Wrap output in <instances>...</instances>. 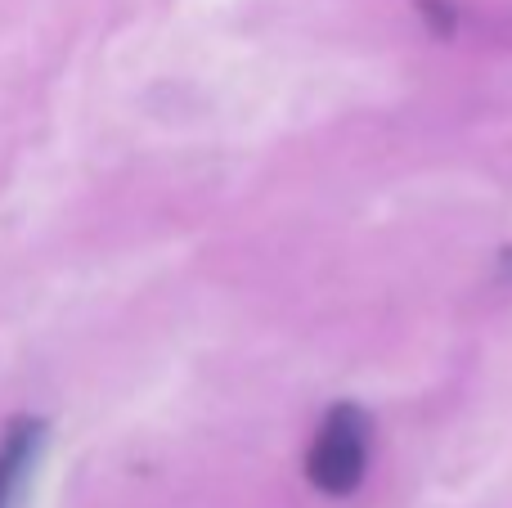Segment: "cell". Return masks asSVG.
<instances>
[{"instance_id":"3957f363","label":"cell","mask_w":512,"mask_h":508,"mask_svg":"<svg viewBox=\"0 0 512 508\" xmlns=\"http://www.w3.org/2000/svg\"><path fill=\"white\" fill-rule=\"evenodd\" d=\"M427 14V23H432V32L441 36H454V9H450V0H423V5H418Z\"/></svg>"},{"instance_id":"6da1fadb","label":"cell","mask_w":512,"mask_h":508,"mask_svg":"<svg viewBox=\"0 0 512 508\" xmlns=\"http://www.w3.org/2000/svg\"><path fill=\"white\" fill-rule=\"evenodd\" d=\"M369 450H373L369 414H364L360 405H351V401L333 405V410L324 414V423H319L310 450H306L310 486L324 491V495H333V500L360 491L364 473H369Z\"/></svg>"},{"instance_id":"7a4b0ae2","label":"cell","mask_w":512,"mask_h":508,"mask_svg":"<svg viewBox=\"0 0 512 508\" xmlns=\"http://www.w3.org/2000/svg\"><path fill=\"white\" fill-rule=\"evenodd\" d=\"M50 446V423L41 414H14L0 432V508H23L32 473Z\"/></svg>"}]
</instances>
